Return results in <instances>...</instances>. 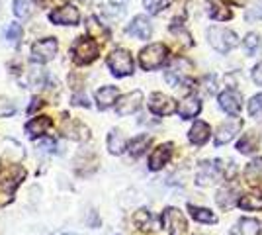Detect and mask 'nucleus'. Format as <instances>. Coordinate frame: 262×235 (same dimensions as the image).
I'll return each instance as SVG.
<instances>
[{"instance_id": "1", "label": "nucleus", "mask_w": 262, "mask_h": 235, "mask_svg": "<svg viewBox=\"0 0 262 235\" xmlns=\"http://www.w3.org/2000/svg\"><path fill=\"white\" fill-rule=\"evenodd\" d=\"M73 61L77 65H90L92 61H96L100 55V45L96 39H90V37H78L73 49Z\"/></svg>"}, {"instance_id": "2", "label": "nucleus", "mask_w": 262, "mask_h": 235, "mask_svg": "<svg viewBox=\"0 0 262 235\" xmlns=\"http://www.w3.org/2000/svg\"><path fill=\"white\" fill-rule=\"evenodd\" d=\"M168 61V47L164 44H151L147 45L139 53V63L145 71L161 69Z\"/></svg>"}, {"instance_id": "3", "label": "nucleus", "mask_w": 262, "mask_h": 235, "mask_svg": "<svg viewBox=\"0 0 262 235\" xmlns=\"http://www.w3.org/2000/svg\"><path fill=\"white\" fill-rule=\"evenodd\" d=\"M208 39L211 47L219 51V53H229L231 49H235L239 45V37L235 32H231L227 28H219V26H213L208 30Z\"/></svg>"}, {"instance_id": "4", "label": "nucleus", "mask_w": 262, "mask_h": 235, "mask_svg": "<svg viewBox=\"0 0 262 235\" xmlns=\"http://www.w3.org/2000/svg\"><path fill=\"white\" fill-rule=\"evenodd\" d=\"M106 63H108L112 75H114V77H120V78L133 75V69H135L131 53L127 51V49H121V47L120 49H114V51L110 53Z\"/></svg>"}, {"instance_id": "5", "label": "nucleus", "mask_w": 262, "mask_h": 235, "mask_svg": "<svg viewBox=\"0 0 262 235\" xmlns=\"http://www.w3.org/2000/svg\"><path fill=\"white\" fill-rule=\"evenodd\" d=\"M163 227L168 235H184L188 231V222H186L184 213L178 208H166L161 216Z\"/></svg>"}, {"instance_id": "6", "label": "nucleus", "mask_w": 262, "mask_h": 235, "mask_svg": "<svg viewBox=\"0 0 262 235\" xmlns=\"http://www.w3.org/2000/svg\"><path fill=\"white\" fill-rule=\"evenodd\" d=\"M223 179V168H221V161H204L200 163L196 173V184L200 186H209L215 184Z\"/></svg>"}, {"instance_id": "7", "label": "nucleus", "mask_w": 262, "mask_h": 235, "mask_svg": "<svg viewBox=\"0 0 262 235\" xmlns=\"http://www.w3.org/2000/svg\"><path fill=\"white\" fill-rule=\"evenodd\" d=\"M57 49H59V44L55 37L39 39L32 45V59L35 63H47L57 55Z\"/></svg>"}, {"instance_id": "8", "label": "nucleus", "mask_w": 262, "mask_h": 235, "mask_svg": "<svg viewBox=\"0 0 262 235\" xmlns=\"http://www.w3.org/2000/svg\"><path fill=\"white\" fill-rule=\"evenodd\" d=\"M190 71H192V63L186 57H176L174 61L170 63L168 71H166V82L172 84V87H178L180 82L186 80Z\"/></svg>"}, {"instance_id": "9", "label": "nucleus", "mask_w": 262, "mask_h": 235, "mask_svg": "<svg viewBox=\"0 0 262 235\" xmlns=\"http://www.w3.org/2000/svg\"><path fill=\"white\" fill-rule=\"evenodd\" d=\"M217 102H219V108L225 114H229V116H237L241 112V108H243V96H241L239 90L235 89L223 90L219 94Z\"/></svg>"}, {"instance_id": "10", "label": "nucleus", "mask_w": 262, "mask_h": 235, "mask_svg": "<svg viewBox=\"0 0 262 235\" xmlns=\"http://www.w3.org/2000/svg\"><path fill=\"white\" fill-rule=\"evenodd\" d=\"M149 110L157 116H170L178 110V106L170 96H166L163 92H153L149 98Z\"/></svg>"}, {"instance_id": "11", "label": "nucleus", "mask_w": 262, "mask_h": 235, "mask_svg": "<svg viewBox=\"0 0 262 235\" xmlns=\"http://www.w3.org/2000/svg\"><path fill=\"white\" fill-rule=\"evenodd\" d=\"M143 104V92L141 90H133L129 94L121 96L120 100L116 102V112L118 116H131L135 114Z\"/></svg>"}, {"instance_id": "12", "label": "nucleus", "mask_w": 262, "mask_h": 235, "mask_svg": "<svg viewBox=\"0 0 262 235\" xmlns=\"http://www.w3.org/2000/svg\"><path fill=\"white\" fill-rule=\"evenodd\" d=\"M243 130V120L241 118H229L221 123L215 132V145H225L229 143L235 135Z\"/></svg>"}, {"instance_id": "13", "label": "nucleus", "mask_w": 262, "mask_h": 235, "mask_svg": "<svg viewBox=\"0 0 262 235\" xmlns=\"http://www.w3.org/2000/svg\"><path fill=\"white\" fill-rule=\"evenodd\" d=\"M49 20L57 26H77L80 22V12L75 6H61L49 14Z\"/></svg>"}, {"instance_id": "14", "label": "nucleus", "mask_w": 262, "mask_h": 235, "mask_svg": "<svg viewBox=\"0 0 262 235\" xmlns=\"http://www.w3.org/2000/svg\"><path fill=\"white\" fill-rule=\"evenodd\" d=\"M127 34L137 37V39H149L153 34V26H151L147 16H135L127 26Z\"/></svg>"}, {"instance_id": "15", "label": "nucleus", "mask_w": 262, "mask_h": 235, "mask_svg": "<svg viewBox=\"0 0 262 235\" xmlns=\"http://www.w3.org/2000/svg\"><path fill=\"white\" fill-rule=\"evenodd\" d=\"M172 157V143H163L155 149L149 157V168L151 170H161V168L170 161Z\"/></svg>"}, {"instance_id": "16", "label": "nucleus", "mask_w": 262, "mask_h": 235, "mask_svg": "<svg viewBox=\"0 0 262 235\" xmlns=\"http://www.w3.org/2000/svg\"><path fill=\"white\" fill-rule=\"evenodd\" d=\"M63 135L69 139H75V141H86V139H90V130L82 122L71 120L63 125Z\"/></svg>"}, {"instance_id": "17", "label": "nucleus", "mask_w": 262, "mask_h": 235, "mask_svg": "<svg viewBox=\"0 0 262 235\" xmlns=\"http://www.w3.org/2000/svg\"><path fill=\"white\" fill-rule=\"evenodd\" d=\"M200 110H202L200 98L194 96V94H188L184 100L178 104V110H176V112L180 114L182 120H192V118H196L198 114H200Z\"/></svg>"}, {"instance_id": "18", "label": "nucleus", "mask_w": 262, "mask_h": 235, "mask_svg": "<svg viewBox=\"0 0 262 235\" xmlns=\"http://www.w3.org/2000/svg\"><path fill=\"white\" fill-rule=\"evenodd\" d=\"M262 224L256 218H241L231 229V235H260Z\"/></svg>"}, {"instance_id": "19", "label": "nucleus", "mask_w": 262, "mask_h": 235, "mask_svg": "<svg viewBox=\"0 0 262 235\" xmlns=\"http://www.w3.org/2000/svg\"><path fill=\"white\" fill-rule=\"evenodd\" d=\"M237 196H239V186H237L235 182H231V184L223 186V188L217 192L215 200H217V204L223 208V210H229V208H233V206L239 202L237 200Z\"/></svg>"}, {"instance_id": "20", "label": "nucleus", "mask_w": 262, "mask_h": 235, "mask_svg": "<svg viewBox=\"0 0 262 235\" xmlns=\"http://www.w3.org/2000/svg\"><path fill=\"white\" fill-rule=\"evenodd\" d=\"M24 177H26V170H24L22 167H12L10 170L6 173L4 180H2V190L6 192L8 196H12L14 190L20 186V182L24 180Z\"/></svg>"}, {"instance_id": "21", "label": "nucleus", "mask_w": 262, "mask_h": 235, "mask_svg": "<svg viewBox=\"0 0 262 235\" xmlns=\"http://www.w3.org/2000/svg\"><path fill=\"white\" fill-rule=\"evenodd\" d=\"M118 96H120V90L116 87H102L96 92V104L100 110H108L118 102Z\"/></svg>"}, {"instance_id": "22", "label": "nucleus", "mask_w": 262, "mask_h": 235, "mask_svg": "<svg viewBox=\"0 0 262 235\" xmlns=\"http://www.w3.org/2000/svg\"><path fill=\"white\" fill-rule=\"evenodd\" d=\"M209 135H211V130H209V125L206 122H202V120H198L194 122V125L190 127V134H188V139L194 143V145H204L206 141L209 139Z\"/></svg>"}, {"instance_id": "23", "label": "nucleus", "mask_w": 262, "mask_h": 235, "mask_svg": "<svg viewBox=\"0 0 262 235\" xmlns=\"http://www.w3.org/2000/svg\"><path fill=\"white\" fill-rule=\"evenodd\" d=\"M51 118H47V116H39V118H33L32 122L26 123V134L30 135V137H39V135H45L49 130H51Z\"/></svg>"}, {"instance_id": "24", "label": "nucleus", "mask_w": 262, "mask_h": 235, "mask_svg": "<svg viewBox=\"0 0 262 235\" xmlns=\"http://www.w3.org/2000/svg\"><path fill=\"white\" fill-rule=\"evenodd\" d=\"M245 180L251 184V186H258L262 182V157L258 159H252L251 163L245 167Z\"/></svg>"}, {"instance_id": "25", "label": "nucleus", "mask_w": 262, "mask_h": 235, "mask_svg": "<svg viewBox=\"0 0 262 235\" xmlns=\"http://www.w3.org/2000/svg\"><path fill=\"white\" fill-rule=\"evenodd\" d=\"M237 204H239L243 210H247V212L262 210V192L252 190V192H249V194H243Z\"/></svg>"}, {"instance_id": "26", "label": "nucleus", "mask_w": 262, "mask_h": 235, "mask_svg": "<svg viewBox=\"0 0 262 235\" xmlns=\"http://www.w3.org/2000/svg\"><path fill=\"white\" fill-rule=\"evenodd\" d=\"M258 145H260V135L256 134V132H249V134L243 135V139L237 143V149L243 155H251V153H254L258 149Z\"/></svg>"}, {"instance_id": "27", "label": "nucleus", "mask_w": 262, "mask_h": 235, "mask_svg": "<svg viewBox=\"0 0 262 235\" xmlns=\"http://www.w3.org/2000/svg\"><path fill=\"white\" fill-rule=\"evenodd\" d=\"M133 224L137 225V229L139 231H153L155 229V218L153 213L149 212V210H137V212L133 213Z\"/></svg>"}, {"instance_id": "28", "label": "nucleus", "mask_w": 262, "mask_h": 235, "mask_svg": "<svg viewBox=\"0 0 262 235\" xmlns=\"http://www.w3.org/2000/svg\"><path fill=\"white\" fill-rule=\"evenodd\" d=\"M125 147H127V141H125V137L118 132V130H112L108 134V149L112 155H121L123 151H125Z\"/></svg>"}, {"instance_id": "29", "label": "nucleus", "mask_w": 262, "mask_h": 235, "mask_svg": "<svg viewBox=\"0 0 262 235\" xmlns=\"http://www.w3.org/2000/svg\"><path fill=\"white\" fill-rule=\"evenodd\" d=\"M188 212L190 216L196 220V222H202V224H215L217 222V216L208 210V208H198V206H188Z\"/></svg>"}, {"instance_id": "30", "label": "nucleus", "mask_w": 262, "mask_h": 235, "mask_svg": "<svg viewBox=\"0 0 262 235\" xmlns=\"http://www.w3.org/2000/svg\"><path fill=\"white\" fill-rule=\"evenodd\" d=\"M151 145V137L149 135H139V137H135V139H131L127 149H129L131 157H141L145 151H147V147Z\"/></svg>"}, {"instance_id": "31", "label": "nucleus", "mask_w": 262, "mask_h": 235, "mask_svg": "<svg viewBox=\"0 0 262 235\" xmlns=\"http://www.w3.org/2000/svg\"><path fill=\"white\" fill-rule=\"evenodd\" d=\"M12 8H14L16 18H20V20H28L32 16V4H30V0H14Z\"/></svg>"}, {"instance_id": "32", "label": "nucleus", "mask_w": 262, "mask_h": 235, "mask_svg": "<svg viewBox=\"0 0 262 235\" xmlns=\"http://www.w3.org/2000/svg\"><path fill=\"white\" fill-rule=\"evenodd\" d=\"M209 16H211L213 20L225 22V20H231V18H233V12H231L229 8L219 6V4H211V6H209Z\"/></svg>"}, {"instance_id": "33", "label": "nucleus", "mask_w": 262, "mask_h": 235, "mask_svg": "<svg viewBox=\"0 0 262 235\" xmlns=\"http://www.w3.org/2000/svg\"><path fill=\"white\" fill-rule=\"evenodd\" d=\"M258 49H260V37L256 34H249L245 37V51H247V55H256Z\"/></svg>"}, {"instance_id": "34", "label": "nucleus", "mask_w": 262, "mask_h": 235, "mask_svg": "<svg viewBox=\"0 0 262 235\" xmlns=\"http://www.w3.org/2000/svg\"><path fill=\"white\" fill-rule=\"evenodd\" d=\"M86 28H88V32L92 35H96V37H110V32L96 20V18H88Z\"/></svg>"}, {"instance_id": "35", "label": "nucleus", "mask_w": 262, "mask_h": 235, "mask_svg": "<svg viewBox=\"0 0 262 235\" xmlns=\"http://www.w3.org/2000/svg\"><path fill=\"white\" fill-rule=\"evenodd\" d=\"M249 114L254 120H262V94H256L251 102H249Z\"/></svg>"}, {"instance_id": "36", "label": "nucleus", "mask_w": 262, "mask_h": 235, "mask_svg": "<svg viewBox=\"0 0 262 235\" xmlns=\"http://www.w3.org/2000/svg\"><path fill=\"white\" fill-rule=\"evenodd\" d=\"M6 39H8L10 44H18V41L22 39V26H20V24H10V26L6 28Z\"/></svg>"}, {"instance_id": "37", "label": "nucleus", "mask_w": 262, "mask_h": 235, "mask_svg": "<svg viewBox=\"0 0 262 235\" xmlns=\"http://www.w3.org/2000/svg\"><path fill=\"white\" fill-rule=\"evenodd\" d=\"M168 2H170V0H143L145 8L151 12V14H159L161 10H164V8L168 6Z\"/></svg>"}, {"instance_id": "38", "label": "nucleus", "mask_w": 262, "mask_h": 235, "mask_svg": "<svg viewBox=\"0 0 262 235\" xmlns=\"http://www.w3.org/2000/svg\"><path fill=\"white\" fill-rule=\"evenodd\" d=\"M43 80H45V73L41 69H37V71L32 69V71H30V84H32V87H41Z\"/></svg>"}, {"instance_id": "39", "label": "nucleus", "mask_w": 262, "mask_h": 235, "mask_svg": "<svg viewBox=\"0 0 262 235\" xmlns=\"http://www.w3.org/2000/svg\"><path fill=\"white\" fill-rule=\"evenodd\" d=\"M14 112H16V106L10 100H6V98H0V118L12 116Z\"/></svg>"}, {"instance_id": "40", "label": "nucleus", "mask_w": 262, "mask_h": 235, "mask_svg": "<svg viewBox=\"0 0 262 235\" xmlns=\"http://www.w3.org/2000/svg\"><path fill=\"white\" fill-rule=\"evenodd\" d=\"M252 80H254L258 87H262V63H258V65L254 67V71H252Z\"/></svg>"}, {"instance_id": "41", "label": "nucleus", "mask_w": 262, "mask_h": 235, "mask_svg": "<svg viewBox=\"0 0 262 235\" xmlns=\"http://www.w3.org/2000/svg\"><path fill=\"white\" fill-rule=\"evenodd\" d=\"M37 145L43 151H55V139H41V141H37Z\"/></svg>"}, {"instance_id": "42", "label": "nucleus", "mask_w": 262, "mask_h": 235, "mask_svg": "<svg viewBox=\"0 0 262 235\" xmlns=\"http://www.w3.org/2000/svg\"><path fill=\"white\" fill-rule=\"evenodd\" d=\"M73 102H75V104H78V106H84V108H88V98H86V96H77V94H75Z\"/></svg>"}, {"instance_id": "43", "label": "nucleus", "mask_w": 262, "mask_h": 235, "mask_svg": "<svg viewBox=\"0 0 262 235\" xmlns=\"http://www.w3.org/2000/svg\"><path fill=\"white\" fill-rule=\"evenodd\" d=\"M35 108H41V100H37V98H33V104L30 106V112H33Z\"/></svg>"}, {"instance_id": "44", "label": "nucleus", "mask_w": 262, "mask_h": 235, "mask_svg": "<svg viewBox=\"0 0 262 235\" xmlns=\"http://www.w3.org/2000/svg\"><path fill=\"white\" fill-rule=\"evenodd\" d=\"M225 2H229V4H233V6H245L247 0H225Z\"/></svg>"}, {"instance_id": "45", "label": "nucleus", "mask_w": 262, "mask_h": 235, "mask_svg": "<svg viewBox=\"0 0 262 235\" xmlns=\"http://www.w3.org/2000/svg\"><path fill=\"white\" fill-rule=\"evenodd\" d=\"M110 4H114V6H123L127 0H108Z\"/></svg>"}, {"instance_id": "46", "label": "nucleus", "mask_w": 262, "mask_h": 235, "mask_svg": "<svg viewBox=\"0 0 262 235\" xmlns=\"http://www.w3.org/2000/svg\"><path fill=\"white\" fill-rule=\"evenodd\" d=\"M256 8H258V18H262V0H260V4H258Z\"/></svg>"}, {"instance_id": "47", "label": "nucleus", "mask_w": 262, "mask_h": 235, "mask_svg": "<svg viewBox=\"0 0 262 235\" xmlns=\"http://www.w3.org/2000/svg\"><path fill=\"white\" fill-rule=\"evenodd\" d=\"M55 235H77V233H67V231H61V233H55Z\"/></svg>"}, {"instance_id": "48", "label": "nucleus", "mask_w": 262, "mask_h": 235, "mask_svg": "<svg viewBox=\"0 0 262 235\" xmlns=\"http://www.w3.org/2000/svg\"><path fill=\"white\" fill-rule=\"evenodd\" d=\"M37 4H41V6H43V4H47V0H37Z\"/></svg>"}]
</instances>
